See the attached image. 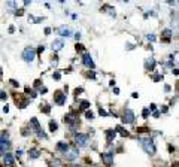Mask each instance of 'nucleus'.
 I'll use <instances>...</instances> for the list:
<instances>
[{"label": "nucleus", "instance_id": "1", "mask_svg": "<svg viewBox=\"0 0 179 167\" xmlns=\"http://www.w3.org/2000/svg\"><path fill=\"white\" fill-rule=\"evenodd\" d=\"M140 143H142L145 152H148L149 155H154V154L157 152V146H155V143H154V140H152L151 137H143V139L140 140Z\"/></svg>", "mask_w": 179, "mask_h": 167}, {"label": "nucleus", "instance_id": "2", "mask_svg": "<svg viewBox=\"0 0 179 167\" xmlns=\"http://www.w3.org/2000/svg\"><path fill=\"white\" fill-rule=\"evenodd\" d=\"M36 57V51H34V48L33 46H27L24 51H22V58H24L26 63H32Z\"/></svg>", "mask_w": 179, "mask_h": 167}, {"label": "nucleus", "instance_id": "3", "mask_svg": "<svg viewBox=\"0 0 179 167\" xmlns=\"http://www.w3.org/2000/svg\"><path fill=\"white\" fill-rule=\"evenodd\" d=\"M134 121V112L131 109H125L122 113V123L124 124H131Z\"/></svg>", "mask_w": 179, "mask_h": 167}, {"label": "nucleus", "instance_id": "4", "mask_svg": "<svg viewBox=\"0 0 179 167\" xmlns=\"http://www.w3.org/2000/svg\"><path fill=\"white\" fill-rule=\"evenodd\" d=\"M87 142H88V136L87 134H76L75 136V145L79 146V148H84L87 145Z\"/></svg>", "mask_w": 179, "mask_h": 167}, {"label": "nucleus", "instance_id": "5", "mask_svg": "<svg viewBox=\"0 0 179 167\" xmlns=\"http://www.w3.org/2000/svg\"><path fill=\"white\" fill-rule=\"evenodd\" d=\"M6 134H2L0 136V154H5L6 152V149L9 148V145L11 143L8 142V137H5Z\"/></svg>", "mask_w": 179, "mask_h": 167}, {"label": "nucleus", "instance_id": "6", "mask_svg": "<svg viewBox=\"0 0 179 167\" xmlns=\"http://www.w3.org/2000/svg\"><path fill=\"white\" fill-rule=\"evenodd\" d=\"M64 123H67L69 125L75 127V125H78V116H76V115H73V113L66 115V116H64Z\"/></svg>", "mask_w": 179, "mask_h": 167}, {"label": "nucleus", "instance_id": "7", "mask_svg": "<svg viewBox=\"0 0 179 167\" xmlns=\"http://www.w3.org/2000/svg\"><path fill=\"white\" fill-rule=\"evenodd\" d=\"M54 99H55V103H57V105L63 106V105L66 103V94H63V92L57 91V92L54 94Z\"/></svg>", "mask_w": 179, "mask_h": 167}, {"label": "nucleus", "instance_id": "8", "mask_svg": "<svg viewBox=\"0 0 179 167\" xmlns=\"http://www.w3.org/2000/svg\"><path fill=\"white\" fill-rule=\"evenodd\" d=\"M102 160L106 166H110L112 163H114V154H110V152H103L102 154Z\"/></svg>", "mask_w": 179, "mask_h": 167}, {"label": "nucleus", "instance_id": "9", "mask_svg": "<svg viewBox=\"0 0 179 167\" xmlns=\"http://www.w3.org/2000/svg\"><path fill=\"white\" fill-rule=\"evenodd\" d=\"M82 63H84L87 67H90V69H94V61H93V58H91V55H90V54H84Z\"/></svg>", "mask_w": 179, "mask_h": 167}, {"label": "nucleus", "instance_id": "10", "mask_svg": "<svg viewBox=\"0 0 179 167\" xmlns=\"http://www.w3.org/2000/svg\"><path fill=\"white\" fill-rule=\"evenodd\" d=\"M3 160H5V164H6V166H9V167H14V166H15V161H14V157H12V154H9V152H5V155H3Z\"/></svg>", "mask_w": 179, "mask_h": 167}, {"label": "nucleus", "instance_id": "11", "mask_svg": "<svg viewBox=\"0 0 179 167\" xmlns=\"http://www.w3.org/2000/svg\"><path fill=\"white\" fill-rule=\"evenodd\" d=\"M58 33H60L61 36H64V37L72 36V30H70L69 27H66V26H61V27L58 29Z\"/></svg>", "mask_w": 179, "mask_h": 167}, {"label": "nucleus", "instance_id": "12", "mask_svg": "<svg viewBox=\"0 0 179 167\" xmlns=\"http://www.w3.org/2000/svg\"><path fill=\"white\" fill-rule=\"evenodd\" d=\"M63 45H64V43H63V40H61V39H55V40L52 42L51 48H52L54 51H60L61 48H63Z\"/></svg>", "mask_w": 179, "mask_h": 167}, {"label": "nucleus", "instance_id": "13", "mask_svg": "<svg viewBox=\"0 0 179 167\" xmlns=\"http://www.w3.org/2000/svg\"><path fill=\"white\" fill-rule=\"evenodd\" d=\"M64 157H66V160H69V161H73L76 157H78V151H67V152H64Z\"/></svg>", "mask_w": 179, "mask_h": 167}, {"label": "nucleus", "instance_id": "14", "mask_svg": "<svg viewBox=\"0 0 179 167\" xmlns=\"http://www.w3.org/2000/svg\"><path fill=\"white\" fill-rule=\"evenodd\" d=\"M115 136H117V131H115V130H107V131H106V140H107L109 143L114 142Z\"/></svg>", "mask_w": 179, "mask_h": 167}, {"label": "nucleus", "instance_id": "15", "mask_svg": "<svg viewBox=\"0 0 179 167\" xmlns=\"http://www.w3.org/2000/svg\"><path fill=\"white\" fill-rule=\"evenodd\" d=\"M57 149L61 151V152H67L69 151V145H67L66 142H60V143H57Z\"/></svg>", "mask_w": 179, "mask_h": 167}, {"label": "nucleus", "instance_id": "16", "mask_svg": "<svg viewBox=\"0 0 179 167\" xmlns=\"http://www.w3.org/2000/svg\"><path fill=\"white\" fill-rule=\"evenodd\" d=\"M30 125L33 127L34 131H39V130H40V124H39V121H37L36 118H32V119H30Z\"/></svg>", "mask_w": 179, "mask_h": 167}, {"label": "nucleus", "instance_id": "17", "mask_svg": "<svg viewBox=\"0 0 179 167\" xmlns=\"http://www.w3.org/2000/svg\"><path fill=\"white\" fill-rule=\"evenodd\" d=\"M145 67L149 69V70H154V67H155V60H154V58H148V60L145 61Z\"/></svg>", "mask_w": 179, "mask_h": 167}, {"label": "nucleus", "instance_id": "18", "mask_svg": "<svg viewBox=\"0 0 179 167\" xmlns=\"http://www.w3.org/2000/svg\"><path fill=\"white\" fill-rule=\"evenodd\" d=\"M170 37H172V30L166 29V30L163 32V40H164V42H170Z\"/></svg>", "mask_w": 179, "mask_h": 167}, {"label": "nucleus", "instance_id": "19", "mask_svg": "<svg viewBox=\"0 0 179 167\" xmlns=\"http://www.w3.org/2000/svg\"><path fill=\"white\" fill-rule=\"evenodd\" d=\"M49 130L54 133V131H57L58 130V124L55 123V121H49Z\"/></svg>", "mask_w": 179, "mask_h": 167}, {"label": "nucleus", "instance_id": "20", "mask_svg": "<svg viewBox=\"0 0 179 167\" xmlns=\"http://www.w3.org/2000/svg\"><path fill=\"white\" fill-rule=\"evenodd\" d=\"M29 157H30V158H37V157H39V151H37V149H30Z\"/></svg>", "mask_w": 179, "mask_h": 167}, {"label": "nucleus", "instance_id": "21", "mask_svg": "<svg viewBox=\"0 0 179 167\" xmlns=\"http://www.w3.org/2000/svg\"><path fill=\"white\" fill-rule=\"evenodd\" d=\"M115 130H118V133H120L121 136H128V131H127V130H124V128H121V127H117Z\"/></svg>", "mask_w": 179, "mask_h": 167}, {"label": "nucleus", "instance_id": "22", "mask_svg": "<svg viewBox=\"0 0 179 167\" xmlns=\"http://www.w3.org/2000/svg\"><path fill=\"white\" fill-rule=\"evenodd\" d=\"M103 9H106L105 12H107V14H110V15H114V16H115V11H114V9H112L110 6H105Z\"/></svg>", "mask_w": 179, "mask_h": 167}, {"label": "nucleus", "instance_id": "23", "mask_svg": "<svg viewBox=\"0 0 179 167\" xmlns=\"http://www.w3.org/2000/svg\"><path fill=\"white\" fill-rule=\"evenodd\" d=\"M40 110H42V112H45V113H49L51 108H49L48 105H43V108H40Z\"/></svg>", "mask_w": 179, "mask_h": 167}, {"label": "nucleus", "instance_id": "24", "mask_svg": "<svg viewBox=\"0 0 179 167\" xmlns=\"http://www.w3.org/2000/svg\"><path fill=\"white\" fill-rule=\"evenodd\" d=\"M85 118H87V119H93V118H94L93 112H91V110H87V112H85Z\"/></svg>", "mask_w": 179, "mask_h": 167}, {"label": "nucleus", "instance_id": "25", "mask_svg": "<svg viewBox=\"0 0 179 167\" xmlns=\"http://www.w3.org/2000/svg\"><path fill=\"white\" fill-rule=\"evenodd\" d=\"M90 108V102H82L81 103V109H88Z\"/></svg>", "mask_w": 179, "mask_h": 167}, {"label": "nucleus", "instance_id": "26", "mask_svg": "<svg viewBox=\"0 0 179 167\" xmlns=\"http://www.w3.org/2000/svg\"><path fill=\"white\" fill-rule=\"evenodd\" d=\"M36 133H37V136H39L40 139H47V134H45L42 130H39V131H36Z\"/></svg>", "mask_w": 179, "mask_h": 167}, {"label": "nucleus", "instance_id": "27", "mask_svg": "<svg viewBox=\"0 0 179 167\" xmlns=\"http://www.w3.org/2000/svg\"><path fill=\"white\" fill-rule=\"evenodd\" d=\"M6 97H8V94H6L5 91H0V99H2V100H6Z\"/></svg>", "mask_w": 179, "mask_h": 167}, {"label": "nucleus", "instance_id": "28", "mask_svg": "<svg viewBox=\"0 0 179 167\" xmlns=\"http://www.w3.org/2000/svg\"><path fill=\"white\" fill-rule=\"evenodd\" d=\"M146 39H148L149 42H155V36H154V34H146Z\"/></svg>", "mask_w": 179, "mask_h": 167}, {"label": "nucleus", "instance_id": "29", "mask_svg": "<svg viewBox=\"0 0 179 167\" xmlns=\"http://www.w3.org/2000/svg\"><path fill=\"white\" fill-rule=\"evenodd\" d=\"M76 51H84V46L81 43H76Z\"/></svg>", "mask_w": 179, "mask_h": 167}, {"label": "nucleus", "instance_id": "30", "mask_svg": "<svg viewBox=\"0 0 179 167\" xmlns=\"http://www.w3.org/2000/svg\"><path fill=\"white\" fill-rule=\"evenodd\" d=\"M142 115H143V118H146V116L149 115V109H143V112H142Z\"/></svg>", "mask_w": 179, "mask_h": 167}, {"label": "nucleus", "instance_id": "31", "mask_svg": "<svg viewBox=\"0 0 179 167\" xmlns=\"http://www.w3.org/2000/svg\"><path fill=\"white\" fill-rule=\"evenodd\" d=\"M137 131H139V133H145V131H148V128H145V127H139Z\"/></svg>", "mask_w": 179, "mask_h": 167}, {"label": "nucleus", "instance_id": "32", "mask_svg": "<svg viewBox=\"0 0 179 167\" xmlns=\"http://www.w3.org/2000/svg\"><path fill=\"white\" fill-rule=\"evenodd\" d=\"M22 14H24V12H22V9H19V11H16V12H15V15H16V16H21Z\"/></svg>", "mask_w": 179, "mask_h": 167}, {"label": "nucleus", "instance_id": "33", "mask_svg": "<svg viewBox=\"0 0 179 167\" xmlns=\"http://www.w3.org/2000/svg\"><path fill=\"white\" fill-rule=\"evenodd\" d=\"M99 113H100V115H103V116H106V115H107V112H106V110H103V109H100V110H99Z\"/></svg>", "mask_w": 179, "mask_h": 167}, {"label": "nucleus", "instance_id": "34", "mask_svg": "<svg viewBox=\"0 0 179 167\" xmlns=\"http://www.w3.org/2000/svg\"><path fill=\"white\" fill-rule=\"evenodd\" d=\"M51 164H52V166H51V167H58V164H60V163H58V161H57V160H55V161H52V163H51Z\"/></svg>", "mask_w": 179, "mask_h": 167}, {"label": "nucleus", "instance_id": "35", "mask_svg": "<svg viewBox=\"0 0 179 167\" xmlns=\"http://www.w3.org/2000/svg\"><path fill=\"white\" fill-rule=\"evenodd\" d=\"M43 51H45V48H43V46H39V49H37V52H39V54H42Z\"/></svg>", "mask_w": 179, "mask_h": 167}, {"label": "nucleus", "instance_id": "36", "mask_svg": "<svg viewBox=\"0 0 179 167\" xmlns=\"http://www.w3.org/2000/svg\"><path fill=\"white\" fill-rule=\"evenodd\" d=\"M54 78L55 79H60V73H58V72H55V73H54Z\"/></svg>", "mask_w": 179, "mask_h": 167}, {"label": "nucleus", "instance_id": "37", "mask_svg": "<svg viewBox=\"0 0 179 167\" xmlns=\"http://www.w3.org/2000/svg\"><path fill=\"white\" fill-rule=\"evenodd\" d=\"M21 155H22V151L18 149V151H16V157H21Z\"/></svg>", "mask_w": 179, "mask_h": 167}, {"label": "nucleus", "instance_id": "38", "mask_svg": "<svg viewBox=\"0 0 179 167\" xmlns=\"http://www.w3.org/2000/svg\"><path fill=\"white\" fill-rule=\"evenodd\" d=\"M152 116H154V118H158V116H160V113H158V112H154V113H152Z\"/></svg>", "mask_w": 179, "mask_h": 167}, {"label": "nucleus", "instance_id": "39", "mask_svg": "<svg viewBox=\"0 0 179 167\" xmlns=\"http://www.w3.org/2000/svg\"><path fill=\"white\" fill-rule=\"evenodd\" d=\"M75 39H76V40H79V39H81V34H79V33H76V34H75Z\"/></svg>", "mask_w": 179, "mask_h": 167}, {"label": "nucleus", "instance_id": "40", "mask_svg": "<svg viewBox=\"0 0 179 167\" xmlns=\"http://www.w3.org/2000/svg\"><path fill=\"white\" fill-rule=\"evenodd\" d=\"M39 85H40V81H39V79H37V81H34V87H39Z\"/></svg>", "mask_w": 179, "mask_h": 167}, {"label": "nucleus", "instance_id": "41", "mask_svg": "<svg viewBox=\"0 0 179 167\" xmlns=\"http://www.w3.org/2000/svg\"><path fill=\"white\" fill-rule=\"evenodd\" d=\"M78 92H82V88H76L75 90V94H78Z\"/></svg>", "mask_w": 179, "mask_h": 167}, {"label": "nucleus", "instance_id": "42", "mask_svg": "<svg viewBox=\"0 0 179 167\" xmlns=\"http://www.w3.org/2000/svg\"><path fill=\"white\" fill-rule=\"evenodd\" d=\"M11 82H12V85H14V87H16V85H18V82H16V81H14V79H12Z\"/></svg>", "mask_w": 179, "mask_h": 167}, {"label": "nucleus", "instance_id": "43", "mask_svg": "<svg viewBox=\"0 0 179 167\" xmlns=\"http://www.w3.org/2000/svg\"><path fill=\"white\" fill-rule=\"evenodd\" d=\"M155 108H157V106H155V105L152 103V105H151V110H154V112H155Z\"/></svg>", "mask_w": 179, "mask_h": 167}, {"label": "nucleus", "instance_id": "44", "mask_svg": "<svg viewBox=\"0 0 179 167\" xmlns=\"http://www.w3.org/2000/svg\"><path fill=\"white\" fill-rule=\"evenodd\" d=\"M172 167H178V163H175V164H173V166H172Z\"/></svg>", "mask_w": 179, "mask_h": 167}]
</instances>
